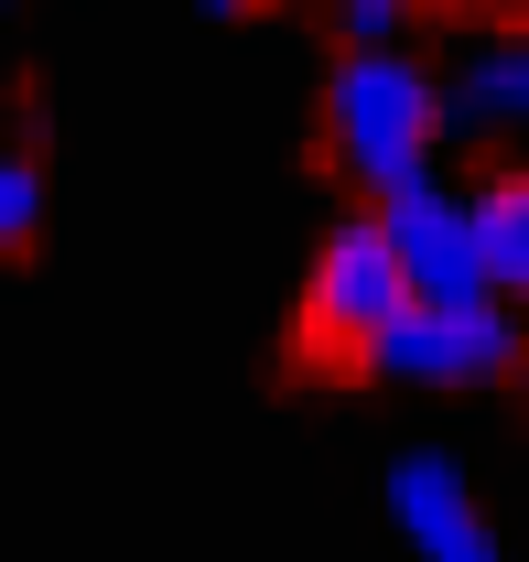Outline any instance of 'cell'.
I'll return each mask as SVG.
<instances>
[{"label":"cell","mask_w":529,"mask_h":562,"mask_svg":"<svg viewBox=\"0 0 529 562\" xmlns=\"http://www.w3.org/2000/svg\"><path fill=\"white\" fill-rule=\"evenodd\" d=\"M454 120V98L410 66L399 44H357L346 66L325 76V151L368 184V195H399L432 173V140Z\"/></svg>","instance_id":"obj_1"},{"label":"cell","mask_w":529,"mask_h":562,"mask_svg":"<svg viewBox=\"0 0 529 562\" xmlns=\"http://www.w3.org/2000/svg\"><path fill=\"white\" fill-rule=\"evenodd\" d=\"M421 292H410V271H399V238L390 216H346L325 249H314V281H303V347L325 357V368H368V347L390 336L399 314H410Z\"/></svg>","instance_id":"obj_2"},{"label":"cell","mask_w":529,"mask_h":562,"mask_svg":"<svg viewBox=\"0 0 529 562\" xmlns=\"http://www.w3.org/2000/svg\"><path fill=\"white\" fill-rule=\"evenodd\" d=\"M368 368L379 379H410V390H486V379L529 368V347H519V325H508V303H464V314L410 303L390 336L368 347Z\"/></svg>","instance_id":"obj_3"},{"label":"cell","mask_w":529,"mask_h":562,"mask_svg":"<svg viewBox=\"0 0 529 562\" xmlns=\"http://www.w3.org/2000/svg\"><path fill=\"white\" fill-rule=\"evenodd\" d=\"M379 216H390L399 271H410V292H421V303H443V314L497 303V281H486V238H475V195H443V184L421 173V184L379 195Z\"/></svg>","instance_id":"obj_4"},{"label":"cell","mask_w":529,"mask_h":562,"mask_svg":"<svg viewBox=\"0 0 529 562\" xmlns=\"http://www.w3.org/2000/svg\"><path fill=\"white\" fill-rule=\"evenodd\" d=\"M390 508H399V530H410L421 562H508L454 454H399V465H390Z\"/></svg>","instance_id":"obj_5"},{"label":"cell","mask_w":529,"mask_h":562,"mask_svg":"<svg viewBox=\"0 0 529 562\" xmlns=\"http://www.w3.org/2000/svg\"><path fill=\"white\" fill-rule=\"evenodd\" d=\"M443 98H454L464 131H508V120H529V44H519V33L475 44V55L454 66V87H443Z\"/></svg>","instance_id":"obj_6"},{"label":"cell","mask_w":529,"mask_h":562,"mask_svg":"<svg viewBox=\"0 0 529 562\" xmlns=\"http://www.w3.org/2000/svg\"><path fill=\"white\" fill-rule=\"evenodd\" d=\"M475 238H486V281H497V303L529 292V162L475 184Z\"/></svg>","instance_id":"obj_7"},{"label":"cell","mask_w":529,"mask_h":562,"mask_svg":"<svg viewBox=\"0 0 529 562\" xmlns=\"http://www.w3.org/2000/svg\"><path fill=\"white\" fill-rule=\"evenodd\" d=\"M0 238H11V249H33V238H44V173H33V151H11V162H0Z\"/></svg>","instance_id":"obj_8"},{"label":"cell","mask_w":529,"mask_h":562,"mask_svg":"<svg viewBox=\"0 0 529 562\" xmlns=\"http://www.w3.org/2000/svg\"><path fill=\"white\" fill-rule=\"evenodd\" d=\"M325 11H346L368 44H390V33H399V0H325Z\"/></svg>","instance_id":"obj_9"},{"label":"cell","mask_w":529,"mask_h":562,"mask_svg":"<svg viewBox=\"0 0 529 562\" xmlns=\"http://www.w3.org/2000/svg\"><path fill=\"white\" fill-rule=\"evenodd\" d=\"M195 11H227V22H249V11H270V0H195Z\"/></svg>","instance_id":"obj_10"},{"label":"cell","mask_w":529,"mask_h":562,"mask_svg":"<svg viewBox=\"0 0 529 562\" xmlns=\"http://www.w3.org/2000/svg\"><path fill=\"white\" fill-rule=\"evenodd\" d=\"M519 379H529V368H519Z\"/></svg>","instance_id":"obj_11"},{"label":"cell","mask_w":529,"mask_h":562,"mask_svg":"<svg viewBox=\"0 0 529 562\" xmlns=\"http://www.w3.org/2000/svg\"><path fill=\"white\" fill-rule=\"evenodd\" d=\"M519 11H529V0H519Z\"/></svg>","instance_id":"obj_12"}]
</instances>
